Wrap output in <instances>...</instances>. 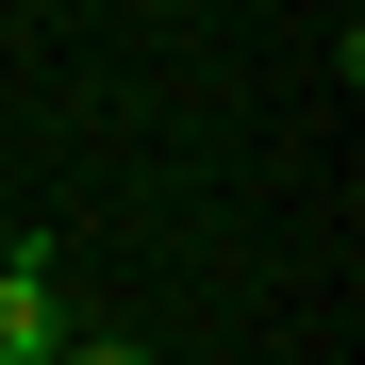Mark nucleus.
<instances>
[{"label": "nucleus", "mask_w": 365, "mask_h": 365, "mask_svg": "<svg viewBox=\"0 0 365 365\" xmlns=\"http://www.w3.org/2000/svg\"><path fill=\"white\" fill-rule=\"evenodd\" d=\"M50 365H150L133 332H67V349H50Z\"/></svg>", "instance_id": "obj_1"}]
</instances>
